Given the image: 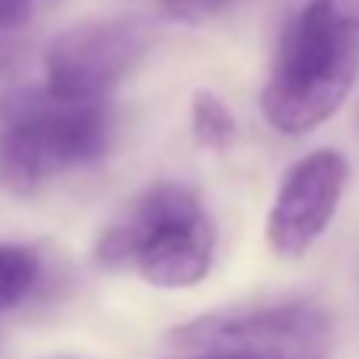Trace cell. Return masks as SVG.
<instances>
[{"label":"cell","mask_w":359,"mask_h":359,"mask_svg":"<svg viewBox=\"0 0 359 359\" xmlns=\"http://www.w3.org/2000/svg\"><path fill=\"white\" fill-rule=\"evenodd\" d=\"M359 80V0H305L286 22L261 111L280 134L325 124Z\"/></svg>","instance_id":"obj_1"},{"label":"cell","mask_w":359,"mask_h":359,"mask_svg":"<svg viewBox=\"0 0 359 359\" xmlns=\"http://www.w3.org/2000/svg\"><path fill=\"white\" fill-rule=\"evenodd\" d=\"M115 134L109 102L61 99L41 86H13L0 95V184L32 194L48 178L105 156Z\"/></svg>","instance_id":"obj_2"},{"label":"cell","mask_w":359,"mask_h":359,"mask_svg":"<svg viewBox=\"0 0 359 359\" xmlns=\"http://www.w3.org/2000/svg\"><path fill=\"white\" fill-rule=\"evenodd\" d=\"M217 226L188 184L159 182L102 232L95 258L102 267H130L159 290L197 286L213 267Z\"/></svg>","instance_id":"obj_3"},{"label":"cell","mask_w":359,"mask_h":359,"mask_svg":"<svg viewBox=\"0 0 359 359\" xmlns=\"http://www.w3.org/2000/svg\"><path fill=\"white\" fill-rule=\"evenodd\" d=\"M149 26L140 16H93L64 29L45 51V86L61 99L109 102V93L140 64Z\"/></svg>","instance_id":"obj_4"},{"label":"cell","mask_w":359,"mask_h":359,"mask_svg":"<svg viewBox=\"0 0 359 359\" xmlns=\"http://www.w3.org/2000/svg\"><path fill=\"white\" fill-rule=\"evenodd\" d=\"M178 350L264 353L280 359H327L331 318L309 302H283L184 321L169 334Z\"/></svg>","instance_id":"obj_5"},{"label":"cell","mask_w":359,"mask_h":359,"mask_svg":"<svg viewBox=\"0 0 359 359\" xmlns=\"http://www.w3.org/2000/svg\"><path fill=\"white\" fill-rule=\"evenodd\" d=\"M350 163L337 149H315L283 175L267 210V245L280 258H302L331 226L346 191Z\"/></svg>","instance_id":"obj_6"},{"label":"cell","mask_w":359,"mask_h":359,"mask_svg":"<svg viewBox=\"0 0 359 359\" xmlns=\"http://www.w3.org/2000/svg\"><path fill=\"white\" fill-rule=\"evenodd\" d=\"M64 0H0V74H7L22 55L26 32Z\"/></svg>","instance_id":"obj_7"},{"label":"cell","mask_w":359,"mask_h":359,"mask_svg":"<svg viewBox=\"0 0 359 359\" xmlns=\"http://www.w3.org/2000/svg\"><path fill=\"white\" fill-rule=\"evenodd\" d=\"M191 130H194V140L203 149L223 153L236 137V118L217 93L194 89V95H191Z\"/></svg>","instance_id":"obj_8"},{"label":"cell","mask_w":359,"mask_h":359,"mask_svg":"<svg viewBox=\"0 0 359 359\" xmlns=\"http://www.w3.org/2000/svg\"><path fill=\"white\" fill-rule=\"evenodd\" d=\"M41 280V261L26 245L0 242V312L20 305Z\"/></svg>","instance_id":"obj_9"},{"label":"cell","mask_w":359,"mask_h":359,"mask_svg":"<svg viewBox=\"0 0 359 359\" xmlns=\"http://www.w3.org/2000/svg\"><path fill=\"white\" fill-rule=\"evenodd\" d=\"M163 7L169 10L175 20L184 22H203L217 16L219 10L229 7V0H163Z\"/></svg>","instance_id":"obj_10"},{"label":"cell","mask_w":359,"mask_h":359,"mask_svg":"<svg viewBox=\"0 0 359 359\" xmlns=\"http://www.w3.org/2000/svg\"><path fill=\"white\" fill-rule=\"evenodd\" d=\"M191 359H280V356H264V353H229V350H210Z\"/></svg>","instance_id":"obj_11"}]
</instances>
